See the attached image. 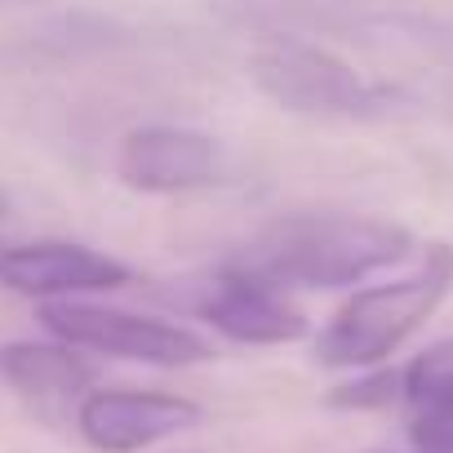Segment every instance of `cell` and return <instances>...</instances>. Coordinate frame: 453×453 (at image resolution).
I'll return each instance as SVG.
<instances>
[{
  "label": "cell",
  "mask_w": 453,
  "mask_h": 453,
  "mask_svg": "<svg viewBox=\"0 0 453 453\" xmlns=\"http://www.w3.org/2000/svg\"><path fill=\"white\" fill-rule=\"evenodd\" d=\"M413 250L409 226L360 213H294L254 236L245 263L254 276L294 289H347L365 276L404 263Z\"/></svg>",
  "instance_id": "obj_1"
},
{
  "label": "cell",
  "mask_w": 453,
  "mask_h": 453,
  "mask_svg": "<svg viewBox=\"0 0 453 453\" xmlns=\"http://www.w3.org/2000/svg\"><path fill=\"white\" fill-rule=\"evenodd\" d=\"M453 289V245H426L418 272L391 285L351 294L320 334V360L334 369L382 365Z\"/></svg>",
  "instance_id": "obj_2"
},
{
  "label": "cell",
  "mask_w": 453,
  "mask_h": 453,
  "mask_svg": "<svg viewBox=\"0 0 453 453\" xmlns=\"http://www.w3.org/2000/svg\"><path fill=\"white\" fill-rule=\"evenodd\" d=\"M254 85L298 116H365L378 107L373 85L334 50L298 41V36H272L250 58Z\"/></svg>",
  "instance_id": "obj_3"
},
{
  "label": "cell",
  "mask_w": 453,
  "mask_h": 453,
  "mask_svg": "<svg viewBox=\"0 0 453 453\" xmlns=\"http://www.w3.org/2000/svg\"><path fill=\"white\" fill-rule=\"evenodd\" d=\"M41 320L67 347H85V351H98V356H116V360L182 369V365H200V360L213 356V347L182 325H169V320H156V316H134V311H120V307L81 303V298L41 303Z\"/></svg>",
  "instance_id": "obj_4"
},
{
  "label": "cell",
  "mask_w": 453,
  "mask_h": 453,
  "mask_svg": "<svg viewBox=\"0 0 453 453\" xmlns=\"http://www.w3.org/2000/svg\"><path fill=\"white\" fill-rule=\"evenodd\" d=\"M169 303H182L187 311L209 320L222 338L250 342V347L298 342L307 334V316L280 294V285L254 276L241 263L178 285V294H169Z\"/></svg>",
  "instance_id": "obj_5"
},
{
  "label": "cell",
  "mask_w": 453,
  "mask_h": 453,
  "mask_svg": "<svg viewBox=\"0 0 453 453\" xmlns=\"http://www.w3.org/2000/svg\"><path fill=\"white\" fill-rule=\"evenodd\" d=\"M116 173L125 187L147 196L191 191L218 178V142L182 125H142L125 134L116 151Z\"/></svg>",
  "instance_id": "obj_6"
},
{
  "label": "cell",
  "mask_w": 453,
  "mask_h": 453,
  "mask_svg": "<svg viewBox=\"0 0 453 453\" xmlns=\"http://www.w3.org/2000/svg\"><path fill=\"white\" fill-rule=\"evenodd\" d=\"M0 285L27 294V298H81V294H103L129 285V267L72 241H36V245H14L0 254Z\"/></svg>",
  "instance_id": "obj_7"
},
{
  "label": "cell",
  "mask_w": 453,
  "mask_h": 453,
  "mask_svg": "<svg viewBox=\"0 0 453 453\" xmlns=\"http://www.w3.org/2000/svg\"><path fill=\"white\" fill-rule=\"evenodd\" d=\"M200 422V404L165 391H89L76 409L81 435L103 453H134Z\"/></svg>",
  "instance_id": "obj_8"
},
{
  "label": "cell",
  "mask_w": 453,
  "mask_h": 453,
  "mask_svg": "<svg viewBox=\"0 0 453 453\" xmlns=\"http://www.w3.org/2000/svg\"><path fill=\"white\" fill-rule=\"evenodd\" d=\"M409 435L422 453H453V338L426 347L400 369Z\"/></svg>",
  "instance_id": "obj_9"
},
{
  "label": "cell",
  "mask_w": 453,
  "mask_h": 453,
  "mask_svg": "<svg viewBox=\"0 0 453 453\" xmlns=\"http://www.w3.org/2000/svg\"><path fill=\"white\" fill-rule=\"evenodd\" d=\"M0 378L23 400H32L36 409L50 413L58 404L85 400L94 369L67 342H5L0 347Z\"/></svg>",
  "instance_id": "obj_10"
},
{
  "label": "cell",
  "mask_w": 453,
  "mask_h": 453,
  "mask_svg": "<svg viewBox=\"0 0 453 453\" xmlns=\"http://www.w3.org/2000/svg\"><path fill=\"white\" fill-rule=\"evenodd\" d=\"M391 400H400V369H373L356 382L334 387L329 395V404H342V409H382Z\"/></svg>",
  "instance_id": "obj_11"
},
{
  "label": "cell",
  "mask_w": 453,
  "mask_h": 453,
  "mask_svg": "<svg viewBox=\"0 0 453 453\" xmlns=\"http://www.w3.org/2000/svg\"><path fill=\"white\" fill-rule=\"evenodd\" d=\"M413 453H422V449H413Z\"/></svg>",
  "instance_id": "obj_12"
}]
</instances>
